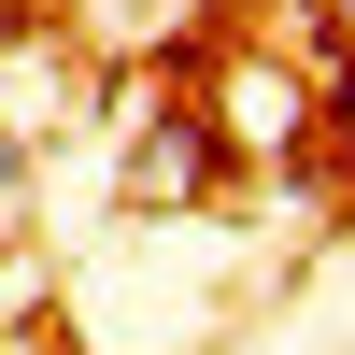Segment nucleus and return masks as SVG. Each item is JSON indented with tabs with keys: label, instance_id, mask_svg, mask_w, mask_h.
Listing matches in <instances>:
<instances>
[{
	"label": "nucleus",
	"instance_id": "obj_1",
	"mask_svg": "<svg viewBox=\"0 0 355 355\" xmlns=\"http://www.w3.org/2000/svg\"><path fill=\"white\" fill-rule=\"evenodd\" d=\"M299 128H313V85L270 71V57H242L227 71V142H299Z\"/></svg>",
	"mask_w": 355,
	"mask_h": 355
},
{
	"label": "nucleus",
	"instance_id": "obj_2",
	"mask_svg": "<svg viewBox=\"0 0 355 355\" xmlns=\"http://www.w3.org/2000/svg\"><path fill=\"white\" fill-rule=\"evenodd\" d=\"M15 199H28V128L0 114V214H15Z\"/></svg>",
	"mask_w": 355,
	"mask_h": 355
},
{
	"label": "nucleus",
	"instance_id": "obj_3",
	"mask_svg": "<svg viewBox=\"0 0 355 355\" xmlns=\"http://www.w3.org/2000/svg\"><path fill=\"white\" fill-rule=\"evenodd\" d=\"M313 15H327V28H355V0H313Z\"/></svg>",
	"mask_w": 355,
	"mask_h": 355
},
{
	"label": "nucleus",
	"instance_id": "obj_4",
	"mask_svg": "<svg viewBox=\"0 0 355 355\" xmlns=\"http://www.w3.org/2000/svg\"><path fill=\"white\" fill-rule=\"evenodd\" d=\"M0 355H28V341H0Z\"/></svg>",
	"mask_w": 355,
	"mask_h": 355
}]
</instances>
